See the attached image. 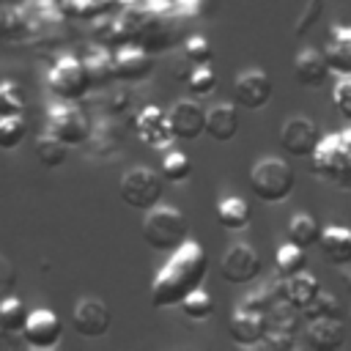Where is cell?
<instances>
[{
  "label": "cell",
  "mask_w": 351,
  "mask_h": 351,
  "mask_svg": "<svg viewBox=\"0 0 351 351\" xmlns=\"http://www.w3.org/2000/svg\"><path fill=\"white\" fill-rule=\"evenodd\" d=\"M208 271V258L206 250L197 241H184L178 250L170 252L167 263L156 271L151 282V302L154 307H178L195 288L203 285Z\"/></svg>",
  "instance_id": "6da1fadb"
},
{
  "label": "cell",
  "mask_w": 351,
  "mask_h": 351,
  "mask_svg": "<svg viewBox=\"0 0 351 351\" xmlns=\"http://www.w3.org/2000/svg\"><path fill=\"white\" fill-rule=\"evenodd\" d=\"M140 233L145 239V244L156 252H173L178 250L186 239H189V219L173 208V206H154L145 211Z\"/></svg>",
  "instance_id": "7a4b0ae2"
},
{
  "label": "cell",
  "mask_w": 351,
  "mask_h": 351,
  "mask_svg": "<svg viewBox=\"0 0 351 351\" xmlns=\"http://www.w3.org/2000/svg\"><path fill=\"white\" fill-rule=\"evenodd\" d=\"M296 186L293 167L280 156H263L250 170V189L261 203H282Z\"/></svg>",
  "instance_id": "3957f363"
},
{
  "label": "cell",
  "mask_w": 351,
  "mask_h": 351,
  "mask_svg": "<svg viewBox=\"0 0 351 351\" xmlns=\"http://www.w3.org/2000/svg\"><path fill=\"white\" fill-rule=\"evenodd\" d=\"M165 192V176L154 173L151 167L145 165H137L132 170H126L118 181V195L121 200L129 206V208H137V211H148L159 203Z\"/></svg>",
  "instance_id": "277c9868"
},
{
  "label": "cell",
  "mask_w": 351,
  "mask_h": 351,
  "mask_svg": "<svg viewBox=\"0 0 351 351\" xmlns=\"http://www.w3.org/2000/svg\"><path fill=\"white\" fill-rule=\"evenodd\" d=\"M47 88L60 101H80L88 93V88H90V77L85 71V63L77 60V58H71V55H63L49 69Z\"/></svg>",
  "instance_id": "5b68a950"
},
{
  "label": "cell",
  "mask_w": 351,
  "mask_h": 351,
  "mask_svg": "<svg viewBox=\"0 0 351 351\" xmlns=\"http://www.w3.org/2000/svg\"><path fill=\"white\" fill-rule=\"evenodd\" d=\"M44 132L55 134L66 145H82V143L90 140V126H88L85 112L77 110V107H71V104L49 107L47 121H44Z\"/></svg>",
  "instance_id": "8992f818"
},
{
  "label": "cell",
  "mask_w": 351,
  "mask_h": 351,
  "mask_svg": "<svg viewBox=\"0 0 351 351\" xmlns=\"http://www.w3.org/2000/svg\"><path fill=\"white\" fill-rule=\"evenodd\" d=\"M313 170L329 181H340V178L351 176V154H348L343 134L321 137L318 148L313 151Z\"/></svg>",
  "instance_id": "52a82bcc"
},
{
  "label": "cell",
  "mask_w": 351,
  "mask_h": 351,
  "mask_svg": "<svg viewBox=\"0 0 351 351\" xmlns=\"http://www.w3.org/2000/svg\"><path fill=\"white\" fill-rule=\"evenodd\" d=\"M219 274L230 285H247L261 274V255L252 244H230L219 261Z\"/></svg>",
  "instance_id": "ba28073f"
},
{
  "label": "cell",
  "mask_w": 351,
  "mask_h": 351,
  "mask_svg": "<svg viewBox=\"0 0 351 351\" xmlns=\"http://www.w3.org/2000/svg\"><path fill=\"white\" fill-rule=\"evenodd\" d=\"M299 315H302V310H296L293 304H288L285 299H280V302L266 313V337H263V346H266V348H274V351H288V348H293Z\"/></svg>",
  "instance_id": "9c48e42d"
},
{
  "label": "cell",
  "mask_w": 351,
  "mask_h": 351,
  "mask_svg": "<svg viewBox=\"0 0 351 351\" xmlns=\"http://www.w3.org/2000/svg\"><path fill=\"white\" fill-rule=\"evenodd\" d=\"M110 324H112V315L101 299H96V296L77 299V304L71 310V326L80 337H104L110 332Z\"/></svg>",
  "instance_id": "30bf717a"
},
{
  "label": "cell",
  "mask_w": 351,
  "mask_h": 351,
  "mask_svg": "<svg viewBox=\"0 0 351 351\" xmlns=\"http://www.w3.org/2000/svg\"><path fill=\"white\" fill-rule=\"evenodd\" d=\"M60 337H63V324L52 310L41 307V310L27 313V321H25V329H22L25 346L38 348V351H49L60 343Z\"/></svg>",
  "instance_id": "8fae6325"
},
{
  "label": "cell",
  "mask_w": 351,
  "mask_h": 351,
  "mask_svg": "<svg viewBox=\"0 0 351 351\" xmlns=\"http://www.w3.org/2000/svg\"><path fill=\"white\" fill-rule=\"evenodd\" d=\"M271 77L263 69H247L233 80V99L244 110H261L271 99Z\"/></svg>",
  "instance_id": "7c38bea8"
},
{
  "label": "cell",
  "mask_w": 351,
  "mask_h": 351,
  "mask_svg": "<svg viewBox=\"0 0 351 351\" xmlns=\"http://www.w3.org/2000/svg\"><path fill=\"white\" fill-rule=\"evenodd\" d=\"M318 143H321L318 126L310 118H304V115L288 118L282 123V129H280V145L291 156H313V151L318 148Z\"/></svg>",
  "instance_id": "4fadbf2b"
},
{
  "label": "cell",
  "mask_w": 351,
  "mask_h": 351,
  "mask_svg": "<svg viewBox=\"0 0 351 351\" xmlns=\"http://www.w3.org/2000/svg\"><path fill=\"white\" fill-rule=\"evenodd\" d=\"M134 132L151 148H167L176 140V134L170 129V118L159 107H143L134 118Z\"/></svg>",
  "instance_id": "5bb4252c"
},
{
  "label": "cell",
  "mask_w": 351,
  "mask_h": 351,
  "mask_svg": "<svg viewBox=\"0 0 351 351\" xmlns=\"http://www.w3.org/2000/svg\"><path fill=\"white\" fill-rule=\"evenodd\" d=\"M167 118H170V129H173L176 140H197L206 132V110L192 99L176 101L170 107Z\"/></svg>",
  "instance_id": "9a60e30c"
},
{
  "label": "cell",
  "mask_w": 351,
  "mask_h": 351,
  "mask_svg": "<svg viewBox=\"0 0 351 351\" xmlns=\"http://www.w3.org/2000/svg\"><path fill=\"white\" fill-rule=\"evenodd\" d=\"M263 337H266V315L239 304V310L230 315V340L236 346L252 348V346H261Z\"/></svg>",
  "instance_id": "2e32d148"
},
{
  "label": "cell",
  "mask_w": 351,
  "mask_h": 351,
  "mask_svg": "<svg viewBox=\"0 0 351 351\" xmlns=\"http://www.w3.org/2000/svg\"><path fill=\"white\" fill-rule=\"evenodd\" d=\"M154 71V60H151V52L137 44V47H123L115 52V80H123V82H140L145 77H151Z\"/></svg>",
  "instance_id": "e0dca14e"
},
{
  "label": "cell",
  "mask_w": 351,
  "mask_h": 351,
  "mask_svg": "<svg viewBox=\"0 0 351 351\" xmlns=\"http://www.w3.org/2000/svg\"><path fill=\"white\" fill-rule=\"evenodd\" d=\"M304 343L313 351H337L346 343L343 318H313V321H307Z\"/></svg>",
  "instance_id": "ac0fdd59"
},
{
  "label": "cell",
  "mask_w": 351,
  "mask_h": 351,
  "mask_svg": "<svg viewBox=\"0 0 351 351\" xmlns=\"http://www.w3.org/2000/svg\"><path fill=\"white\" fill-rule=\"evenodd\" d=\"M329 71H332V69H329L326 55L318 52V49H313V47L299 49V55L293 58V77H296V82L304 85V88H318V85H324L326 77H329Z\"/></svg>",
  "instance_id": "d6986e66"
},
{
  "label": "cell",
  "mask_w": 351,
  "mask_h": 351,
  "mask_svg": "<svg viewBox=\"0 0 351 351\" xmlns=\"http://www.w3.org/2000/svg\"><path fill=\"white\" fill-rule=\"evenodd\" d=\"M239 132V110L230 101H219L206 110V134L217 143L233 140Z\"/></svg>",
  "instance_id": "ffe728a7"
},
{
  "label": "cell",
  "mask_w": 351,
  "mask_h": 351,
  "mask_svg": "<svg viewBox=\"0 0 351 351\" xmlns=\"http://www.w3.org/2000/svg\"><path fill=\"white\" fill-rule=\"evenodd\" d=\"M329 69L340 77H351V25H335L324 49Z\"/></svg>",
  "instance_id": "44dd1931"
},
{
  "label": "cell",
  "mask_w": 351,
  "mask_h": 351,
  "mask_svg": "<svg viewBox=\"0 0 351 351\" xmlns=\"http://www.w3.org/2000/svg\"><path fill=\"white\" fill-rule=\"evenodd\" d=\"M280 293L288 304H293L296 310H304L318 293H321V285L313 274L307 271H299L293 277H280Z\"/></svg>",
  "instance_id": "7402d4cb"
},
{
  "label": "cell",
  "mask_w": 351,
  "mask_h": 351,
  "mask_svg": "<svg viewBox=\"0 0 351 351\" xmlns=\"http://www.w3.org/2000/svg\"><path fill=\"white\" fill-rule=\"evenodd\" d=\"M318 244H321V252L326 255L329 263H335V266L351 263V228L329 225V228H324Z\"/></svg>",
  "instance_id": "603a6c76"
},
{
  "label": "cell",
  "mask_w": 351,
  "mask_h": 351,
  "mask_svg": "<svg viewBox=\"0 0 351 351\" xmlns=\"http://www.w3.org/2000/svg\"><path fill=\"white\" fill-rule=\"evenodd\" d=\"M82 63L90 77V85H107L115 77V58H110L104 47H88Z\"/></svg>",
  "instance_id": "cb8c5ba5"
},
{
  "label": "cell",
  "mask_w": 351,
  "mask_h": 351,
  "mask_svg": "<svg viewBox=\"0 0 351 351\" xmlns=\"http://www.w3.org/2000/svg\"><path fill=\"white\" fill-rule=\"evenodd\" d=\"M321 233H324V228L318 225V219H315L313 214L299 211V214H293L291 222H288V241H293V244H299V247H304V250L315 247V244L321 241Z\"/></svg>",
  "instance_id": "d4e9b609"
},
{
  "label": "cell",
  "mask_w": 351,
  "mask_h": 351,
  "mask_svg": "<svg viewBox=\"0 0 351 351\" xmlns=\"http://www.w3.org/2000/svg\"><path fill=\"white\" fill-rule=\"evenodd\" d=\"M217 222L225 230H244L250 225V206L241 197H225L217 206Z\"/></svg>",
  "instance_id": "484cf974"
},
{
  "label": "cell",
  "mask_w": 351,
  "mask_h": 351,
  "mask_svg": "<svg viewBox=\"0 0 351 351\" xmlns=\"http://www.w3.org/2000/svg\"><path fill=\"white\" fill-rule=\"evenodd\" d=\"M304 266H307V250L293 241H285L274 255V269L280 277H293L304 271Z\"/></svg>",
  "instance_id": "4316f807"
},
{
  "label": "cell",
  "mask_w": 351,
  "mask_h": 351,
  "mask_svg": "<svg viewBox=\"0 0 351 351\" xmlns=\"http://www.w3.org/2000/svg\"><path fill=\"white\" fill-rule=\"evenodd\" d=\"M25 321H27V313H25L22 299H16L14 293L5 296L0 302V332L3 335H22Z\"/></svg>",
  "instance_id": "83f0119b"
},
{
  "label": "cell",
  "mask_w": 351,
  "mask_h": 351,
  "mask_svg": "<svg viewBox=\"0 0 351 351\" xmlns=\"http://www.w3.org/2000/svg\"><path fill=\"white\" fill-rule=\"evenodd\" d=\"M36 154H38V162L44 167H60L66 162V156H69V145L63 140H58L55 134L44 132L36 140Z\"/></svg>",
  "instance_id": "f1b7e54d"
},
{
  "label": "cell",
  "mask_w": 351,
  "mask_h": 351,
  "mask_svg": "<svg viewBox=\"0 0 351 351\" xmlns=\"http://www.w3.org/2000/svg\"><path fill=\"white\" fill-rule=\"evenodd\" d=\"M178 307H181V313H184L186 318H192V321H206V318L214 315V299H211V293H206L203 288H195Z\"/></svg>",
  "instance_id": "f546056e"
},
{
  "label": "cell",
  "mask_w": 351,
  "mask_h": 351,
  "mask_svg": "<svg viewBox=\"0 0 351 351\" xmlns=\"http://www.w3.org/2000/svg\"><path fill=\"white\" fill-rule=\"evenodd\" d=\"M162 176L165 181H173V184L186 181L192 176V159L184 151H167L162 159Z\"/></svg>",
  "instance_id": "4dcf8cb0"
},
{
  "label": "cell",
  "mask_w": 351,
  "mask_h": 351,
  "mask_svg": "<svg viewBox=\"0 0 351 351\" xmlns=\"http://www.w3.org/2000/svg\"><path fill=\"white\" fill-rule=\"evenodd\" d=\"M27 134V123L22 115H0V148L11 151L16 148Z\"/></svg>",
  "instance_id": "1f68e13d"
},
{
  "label": "cell",
  "mask_w": 351,
  "mask_h": 351,
  "mask_svg": "<svg viewBox=\"0 0 351 351\" xmlns=\"http://www.w3.org/2000/svg\"><path fill=\"white\" fill-rule=\"evenodd\" d=\"M302 315H304L307 321H313V318H340V304H337V299H335L332 293L321 291V293L302 310Z\"/></svg>",
  "instance_id": "d6a6232c"
},
{
  "label": "cell",
  "mask_w": 351,
  "mask_h": 351,
  "mask_svg": "<svg viewBox=\"0 0 351 351\" xmlns=\"http://www.w3.org/2000/svg\"><path fill=\"white\" fill-rule=\"evenodd\" d=\"M186 88L200 99V96H211L214 93V88H217V74L208 69V63L206 66H195L192 71H189V77H186Z\"/></svg>",
  "instance_id": "836d02e7"
},
{
  "label": "cell",
  "mask_w": 351,
  "mask_h": 351,
  "mask_svg": "<svg viewBox=\"0 0 351 351\" xmlns=\"http://www.w3.org/2000/svg\"><path fill=\"white\" fill-rule=\"evenodd\" d=\"M27 27V16L14 8V5H3L0 8V36L3 38H19Z\"/></svg>",
  "instance_id": "e575fe53"
},
{
  "label": "cell",
  "mask_w": 351,
  "mask_h": 351,
  "mask_svg": "<svg viewBox=\"0 0 351 351\" xmlns=\"http://www.w3.org/2000/svg\"><path fill=\"white\" fill-rule=\"evenodd\" d=\"M22 110H25L22 90L11 80H3L0 82V115H22Z\"/></svg>",
  "instance_id": "d590c367"
},
{
  "label": "cell",
  "mask_w": 351,
  "mask_h": 351,
  "mask_svg": "<svg viewBox=\"0 0 351 351\" xmlns=\"http://www.w3.org/2000/svg\"><path fill=\"white\" fill-rule=\"evenodd\" d=\"M184 55L192 66H206L211 60V44L203 36H189L184 41Z\"/></svg>",
  "instance_id": "8d00e7d4"
},
{
  "label": "cell",
  "mask_w": 351,
  "mask_h": 351,
  "mask_svg": "<svg viewBox=\"0 0 351 351\" xmlns=\"http://www.w3.org/2000/svg\"><path fill=\"white\" fill-rule=\"evenodd\" d=\"M332 101H335V110L351 121V77H340L332 88Z\"/></svg>",
  "instance_id": "74e56055"
},
{
  "label": "cell",
  "mask_w": 351,
  "mask_h": 351,
  "mask_svg": "<svg viewBox=\"0 0 351 351\" xmlns=\"http://www.w3.org/2000/svg\"><path fill=\"white\" fill-rule=\"evenodd\" d=\"M14 285H16V266L11 263V258L0 252V302L14 293Z\"/></svg>",
  "instance_id": "f35d334b"
},
{
  "label": "cell",
  "mask_w": 351,
  "mask_h": 351,
  "mask_svg": "<svg viewBox=\"0 0 351 351\" xmlns=\"http://www.w3.org/2000/svg\"><path fill=\"white\" fill-rule=\"evenodd\" d=\"M126 5H132L134 11H143V14H151V11H159L167 5V0H123Z\"/></svg>",
  "instance_id": "ab89813d"
},
{
  "label": "cell",
  "mask_w": 351,
  "mask_h": 351,
  "mask_svg": "<svg viewBox=\"0 0 351 351\" xmlns=\"http://www.w3.org/2000/svg\"><path fill=\"white\" fill-rule=\"evenodd\" d=\"M126 104H129V93H126L123 88H118V90L110 93V99H107V110H110V112H121V110H126Z\"/></svg>",
  "instance_id": "60d3db41"
},
{
  "label": "cell",
  "mask_w": 351,
  "mask_h": 351,
  "mask_svg": "<svg viewBox=\"0 0 351 351\" xmlns=\"http://www.w3.org/2000/svg\"><path fill=\"white\" fill-rule=\"evenodd\" d=\"M0 3H3V5H11V3H14V0H0Z\"/></svg>",
  "instance_id": "b9f144b4"
},
{
  "label": "cell",
  "mask_w": 351,
  "mask_h": 351,
  "mask_svg": "<svg viewBox=\"0 0 351 351\" xmlns=\"http://www.w3.org/2000/svg\"><path fill=\"white\" fill-rule=\"evenodd\" d=\"M348 324H351V307H348Z\"/></svg>",
  "instance_id": "7bdbcfd3"
}]
</instances>
